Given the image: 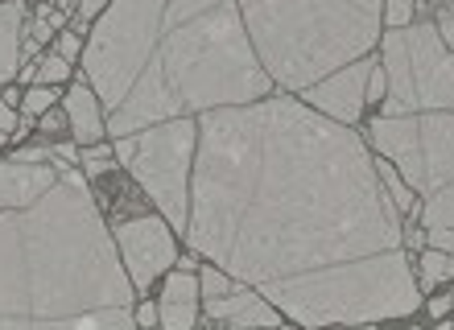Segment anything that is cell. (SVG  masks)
<instances>
[{
	"label": "cell",
	"instance_id": "6da1fadb",
	"mask_svg": "<svg viewBox=\"0 0 454 330\" xmlns=\"http://www.w3.org/2000/svg\"><path fill=\"white\" fill-rule=\"evenodd\" d=\"M401 211L356 132L301 99L199 124L186 244L301 326H368L421 306Z\"/></svg>",
	"mask_w": 454,
	"mask_h": 330
},
{
	"label": "cell",
	"instance_id": "7a4b0ae2",
	"mask_svg": "<svg viewBox=\"0 0 454 330\" xmlns=\"http://www.w3.org/2000/svg\"><path fill=\"white\" fill-rule=\"evenodd\" d=\"M83 71L116 137L256 104L273 87L236 0H112L91 29Z\"/></svg>",
	"mask_w": 454,
	"mask_h": 330
},
{
	"label": "cell",
	"instance_id": "3957f363",
	"mask_svg": "<svg viewBox=\"0 0 454 330\" xmlns=\"http://www.w3.org/2000/svg\"><path fill=\"white\" fill-rule=\"evenodd\" d=\"M0 330H132V281L74 169L0 211Z\"/></svg>",
	"mask_w": 454,
	"mask_h": 330
},
{
	"label": "cell",
	"instance_id": "277c9868",
	"mask_svg": "<svg viewBox=\"0 0 454 330\" xmlns=\"http://www.w3.org/2000/svg\"><path fill=\"white\" fill-rule=\"evenodd\" d=\"M264 75L301 95L351 62L380 34V0H236Z\"/></svg>",
	"mask_w": 454,
	"mask_h": 330
},
{
	"label": "cell",
	"instance_id": "5b68a950",
	"mask_svg": "<svg viewBox=\"0 0 454 330\" xmlns=\"http://www.w3.org/2000/svg\"><path fill=\"white\" fill-rule=\"evenodd\" d=\"M384 112L380 116H421L454 112V54L446 50L430 17L384 34Z\"/></svg>",
	"mask_w": 454,
	"mask_h": 330
},
{
	"label": "cell",
	"instance_id": "8992f818",
	"mask_svg": "<svg viewBox=\"0 0 454 330\" xmlns=\"http://www.w3.org/2000/svg\"><path fill=\"white\" fill-rule=\"evenodd\" d=\"M372 145L384 161L405 177L418 199L454 186V112H421V116H376Z\"/></svg>",
	"mask_w": 454,
	"mask_h": 330
},
{
	"label": "cell",
	"instance_id": "52a82bcc",
	"mask_svg": "<svg viewBox=\"0 0 454 330\" xmlns=\"http://www.w3.org/2000/svg\"><path fill=\"white\" fill-rule=\"evenodd\" d=\"M137 149L129 157V169L145 186V194L161 207L169 227L186 232V215H191V165L199 149V124L194 116L166 120L145 132H132Z\"/></svg>",
	"mask_w": 454,
	"mask_h": 330
},
{
	"label": "cell",
	"instance_id": "ba28073f",
	"mask_svg": "<svg viewBox=\"0 0 454 330\" xmlns=\"http://www.w3.org/2000/svg\"><path fill=\"white\" fill-rule=\"evenodd\" d=\"M116 244H120V256H124V272H129V281L137 289H149L169 264H178V248H174L166 219H153V215L120 224Z\"/></svg>",
	"mask_w": 454,
	"mask_h": 330
},
{
	"label": "cell",
	"instance_id": "9c48e42d",
	"mask_svg": "<svg viewBox=\"0 0 454 330\" xmlns=\"http://www.w3.org/2000/svg\"><path fill=\"white\" fill-rule=\"evenodd\" d=\"M372 71H376V62L359 59V62H351V67H343L339 75H331V79L314 82L310 91H301V99H306V107L339 120V124H356L359 112H364V91H368Z\"/></svg>",
	"mask_w": 454,
	"mask_h": 330
},
{
	"label": "cell",
	"instance_id": "30bf717a",
	"mask_svg": "<svg viewBox=\"0 0 454 330\" xmlns=\"http://www.w3.org/2000/svg\"><path fill=\"white\" fill-rule=\"evenodd\" d=\"M207 314L219 322H231L239 330H277L281 326V310L269 306L256 289H239L231 285L227 294L207 297Z\"/></svg>",
	"mask_w": 454,
	"mask_h": 330
},
{
	"label": "cell",
	"instance_id": "8fae6325",
	"mask_svg": "<svg viewBox=\"0 0 454 330\" xmlns=\"http://www.w3.org/2000/svg\"><path fill=\"white\" fill-rule=\"evenodd\" d=\"M59 165H29L12 157L9 165H0V211H21L34 207L54 182H59Z\"/></svg>",
	"mask_w": 454,
	"mask_h": 330
},
{
	"label": "cell",
	"instance_id": "7c38bea8",
	"mask_svg": "<svg viewBox=\"0 0 454 330\" xmlns=\"http://www.w3.org/2000/svg\"><path fill=\"white\" fill-rule=\"evenodd\" d=\"M199 318V281L182 269L166 281V302L157 306V322L166 330H194Z\"/></svg>",
	"mask_w": 454,
	"mask_h": 330
},
{
	"label": "cell",
	"instance_id": "4fadbf2b",
	"mask_svg": "<svg viewBox=\"0 0 454 330\" xmlns=\"http://www.w3.org/2000/svg\"><path fill=\"white\" fill-rule=\"evenodd\" d=\"M418 219H421V236L430 240V248L454 256V186L438 190L430 199H421Z\"/></svg>",
	"mask_w": 454,
	"mask_h": 330
},
{
	"label": "cell",
	"instance_id": "5bb4252c",
	"mask_svg": "<svg viewBox=\"0 0 454 330\" xmlns=\"http://www.w3.org/2000/svg\"><path fill=\"white\" fill-rule=\"evenodd\" d=\"M67 116H71V129H74V141L79 145H96L104 137V116H99V95L79 82L71 95H67Z\"/></svg>",
	"mask_w": 454,
	"mask_h": 330
},
{
	"label": "cell",
	"instance_id": "9a60e30c",
	"mask_svg": "<svg viewBox=\"0 0 454 330\" xmlns=\"http://www.w3.org/2000/svg\"><path fill=\"white\" fill-rule=\"evenodd\" d=\"M21 21H25V4L21 0H9L0 4V87L21 71Z\"/></svg>",
	"mask_w": 454,
	"mask_h": 330
},
{
	"label": "cell",
	"instance_id": "2e32d148",
	"mask_svg": "<svg viewBox=\"0 0 454 330\" xmlns=\"http://www.w3.org/2000/svg\"><path fill=\"white\" fill-rule=\"evenodd\" d=\"M376 174H380V182H384V190H388V199H393V207L401 215H413V190L405 186V177L396 174L388 161H376Z\"/></svg>",
	"mask_w": 454,
	"mask_h": 330
},
{
	"label": "cell",
	"instance_id": "e0dca14e",
	"mask_svg": "<svg viewBox=\"0 0 454 330\" xmlns=\"http://www.w3.org/2000/svg\"><path fill=\"white\" fill-rule=\"evenodd\" d=\"M454 277V256L450 252H438V248H426V256H421V281L434 285V281H446Z\"/></svg>",
	"mask_w": 454,
	"mask_h": 330
},
{
	"label": "cell",
	"instance_id": "ac0fdd59",
	"mask_svg": "<svg viewBox=\"0 0 454 330\" xmlns=\"http://www.w3.org/2000/svg\"><path fill=\"white\" fill-rule=\"evenodd\" d=\"M67 71H71V62L62 59V54H50V59L37 62V75H34L29 87H54V82L67 79Z\"/></svg>",
	"mask_w": 454,
	"mask_h": 330
},
{
	"label": "cell",
	"instance_id": "d6986e66",
	"mask_svg": "<svg viewBox=\"0 0 454 330\" xmlns=\"http://www.w3.org/2000/svg\"><path fill=\"white\" fill-rule=\"evenodd\" d=\"M50 104H54V87H29V91H25V104H21V116L25 120L46 116Z\"/></svg>",
	"mask_w": 454,
	"mask_h": 330
},
{
	"label": "cell",
	"instance_id": "ffe728a7",
	"mask_svg": "<svg viewBox=\"0 0 454 330\" xmlns=\"http://www.w3.org/2000/svg\"><path fill=\"white\" fill-rule=\"evenodd\" d=\"M413 12H418V0H384V17H388L393 29L413 25Z\"/></svg>",
	"mask_w": 454,
	"mask_h": 330
},
{
	"label": "cell",
	"instance_id": "44dd1931",
	"mask_svg": "<svg viewBox=\"0 0 454 330\" xmlns=\"http://www.w3.org/2000/svg\"><path fill=\"white\" fill-rule=\"evenodd\" d=\"M112 149H104V145H87V153H83V165L91 169V174H104V169H112Z\"/></svg>",
	"mask_w": 454,
	"mask_h": 330
},
{
	"label": "cell",
	"instance_id": "7402d4cb",
	"mask_svg": "<svg viewBox=\"0 0 454 330\" xmlns=\"http://www.w3.org/2000/svg\"><path fill=\"white\" fill-rule=\"evenodd\" d=\"M438 34H442L446 50L454 54V9H450V0H446V4H438Z\"/></svg>",
	"mask_w": 454,
	"mask_h": 330
},
{
	"label": "cell",
	"instance_id": "603a6c76",
	"mask_svg": "<svg viewBox=\"0 0 454 330\" xmlns=\"http://www.w3.org/2000/svg\"><path fill=\"white\" fill-rule=\"evenodd\" d=\"M227 289H231V277H227V272H219V269H207L203 272V294L207 297L227 294Z\"/></svg>",
	"mask_w": 454,
	"mask_h": 330
},
{
	"label": "cell",
	"instance_id": "cb8c5ba5",
	"mask_svg": "<svg viewBox=\"0 0 454 330\" xmlns=\"http://www.w3.org/2000/svg\"><path fill=\"white\" fill-rule=\"evenodd\" d=\"M112 0H79V17H74V29H87V21H96L99 9H108Z\"/></svg>",
	"mask_w": 454,
	"mask_h": 330
},
{
	"label": "cell",
	"instance_id": "d4e9b609",
	"mask_svg": "<svg viewBox=\"0 0 454 330\" xmlns=\"http://www.w3.org/2000/svg\"><path fill=\"white\" fill-rule=\"evenodd\" d=\"M0 132H4V137L21 132V116H17V112H12V107L4 104V99H0Z\"/></svg>",
	"mask_w": 454,
	"mask_h": 330
},
{
	"label": "cell",
	"instance_id": "484cf974",
	"mask_svg": "<svg viewBox=\"0 0 454 330\" xmlns=\"http://www.w3.org/2000/svg\"><path fill=\"white\" fill-rule=\"evenodd\" d=\"M364 99H384V71H380V62H376V71L368 75V91H364Z\"/></svg>",
	"mask_w": 454,
	"mask_h": 330
},
{
	"label": "cell",
	"instance_id": "4316f807",
	"mask_svg": "<svg viewBox=\"0 0 454 330\" xmlns=\"http://www.w3.org/2000/svg\"><path fill=\"white\" fill-rule=\"evenodd\" d=\"M59 54L71 62L74 54H79V37H74V34H59Z\"/></svg>",
	"mask_w": 454,
	"mask_h": 330
},
{
	"label": "cell",
	"instance_id": "83f0119b",
	"mask_svg": "<svg viewBox=\"0 0 454 330\" xmlns=\"http://www.w3.org/2000/svg\"><path fill=\"white\" fill-rule=\"evenodd\" d=\"M50 34H54V29H50V21H46V17H37L34 29H29V42H37V46H42V42H46Z\"/></svg>",
	"mask_w": 454,
	"mask_h": 330
},
{
	"label": "cell",
	"instance_id": "f1b7e54d",
	"mask_svg": "<svg viewBox=\"0 0 454 330\" xmlns=\"http://www.w3.org/2000/svg\"><path fill=\"white\" fill-rule=\"evenodd\" d=\"M157 322V306H141L137 310V326H153Z\"/></svg>",
	"mask_w": 454,
	"mask_h": 330
},
{
	"label": "cell",
	"instance_id": "f546056e",
	"mask_svg": "<svg viewBox=\"0 0 454 330\" xmlns=\"http://www.w3.org/2000/svg\"><path fill=\"white\" fill-rule=\"evenodd\" d=\"M446 310H450V294H446V297H434V302H430V314H434V318H442Z\"/></svg>",
	"mask_w": 454,
	"mask_h": 330
},
{
	"label": "cell",
	"instance_id": "4dcf8cb0",
	"mask_svg": "<svg viewBox=\"0 0 454 330\" xmlns=\"http://www.w3.org/2000/svg\"><path fill=\"white\" fill-rule=\"evenodd\" d=\"M42 129H46V132H59L62 129V116H59V112H46V116H42Z\"/></svg>",
	"mask_w": 454,
	"mask_h": 330
},
{
	"label": "cell",
	"instance_id": "1f68e13d",
	"mask_svg": "<svg viewBox=\"0 0 454 330\" xmlns=\"http://www.w3.org/2000/svg\"><path fill=\"white\" fill-rule=\"evenodd\" d=\"M54 4H59V9L67 12V9H71V4H74V0H54Z\"/></svg>",
	"mask_w": 454,
	"mask_h": 330
},
{
	"label": "cell",
	"instance_id": "d6a6232c",
	"mask_svg": "<svg viewBox=\"0 0 454 330\" xmlns=\"http://www.w3.org/2000/svg\"><path fill=\"white\" fill-rule=\"evenodd\" d=\"M426 4H434V9H438V4H446V0H426Z\"/></svg>",
	"mask_w": 454,
	"mask_h": 330
},
{
	"label": "cell",
	"instance_id": "836d02e7",
	"mask_svg": "<svg viewBox=\"0 0 454 330\" xmlns=\"http://www.w3.org/2000/svg\"><path fill=\"white\" fill-rule=\"evenodd\" d=\"M339 330H368V326H339Z\"/></svg>",
	"mask_w": 454,
	"mask_h": 330
},
{
	"label": "cell",
	"instance_id": "e575fe53",
	"mask_svg": "<svg viewBox=\"0 0 454 330\" xmlns=\"http://www.w3.org/2000/svg\"><path fill=\"white\" fill-rule=\"evenodd\" d=\"M438 330H454V326H450V322H442V326H438Z\"/></svg>",
	"mask_w": 454,
	"mask_h": 330
},
{
	"label": "cell",
	"instance_id": "d590c367",
	"mask_svg": "<svg viewBox=\"0 0 454 330\" xmlns=\"http://www.w3.org/2000/svg\"><path fill=\"white\" fill-rule=\"evenodd\" d=\"M450 306H454V289H450Z\"/></svg>",
	"mask_w": 454,
	"mask_h": 330
},
{
	"label": "cell",
	"instance_id": "8d00e7d4",
	"mask_svg": "<svg viewBox=\"0 0 454 330\" xmlns=\"http://www.w3.org/2000/svg\"><path fill=\"white\" fill-rule=\"evenodd\" d=\"M0 141H9V137H4V132H0Z\"/></svg>",
	"mask_w": 454,
	"mask_h": 330
}]
</instances>
